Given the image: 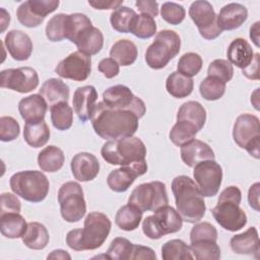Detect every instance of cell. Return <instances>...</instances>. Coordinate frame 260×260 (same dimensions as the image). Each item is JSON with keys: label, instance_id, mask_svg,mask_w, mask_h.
Returning a JSON list of instances; mask_svg holds the SVG:
<instances>
[{"label": "cell", "instance_id": "f546056e", "mask_svg": "<svg viewBox=\"0 0 260 260\" xmlns=\"http://www.w3.org/2000/svg\"><path fill=\"white\" fill-rule=\"evenodd\" d=\"M50 129L45 120L38 122H26L23 128L25 142L35 148L44 146L50 139Z\"/></svg>", "mask_w": 260, "mask_h": 260}, {"label": "cell", "instance_id": "6125c7cd", "mask_svg": "<svg viewBox=\"0 0 260 260\" xmlns=\"http://www.w3.org/2000/svg\"><path fill=\"white\" fill-rule=\"evenodd\" d=\"M259 24H260V22L256 21L250 27V39L253 41V43L255 44L256 47H259V38H260V35H259V31H260Z\"/></svg>", "mask_w": 260, "mask_h": 260}, {"label": "cell", "instance_id": "5b68a950", "mask_svg": "<svg viewBox=\"0 0 260 260\" xmlns=\"http://www.w3.org/2000/svg\"><path fill=\"white\" fill-rule=\"evenodd\" d=\"M101 154L110 165L131 166L146 161V146L135 136L108 140L101 149Z\"/></svg>", "mask_w": 260, "mask_h": 260}, {"label": "cell", "instance_id": "94428289", "mask_svg": "<svg viewBox=\"0 0 260 260\" xmlns=\"http://www.w3.org/2000/svg\"><path fill=\"white\" fill-rule=\"evenodd\" d=\"M47 259H62V260H70L71 259V256L64 250H61V249H57V250H54L52 251L48 256H47Z\"/></svg>", "mask_w": 260, "mask_h": 260}, {"label": "cell", "instance_id": "d6a6232c", "mask_svg": "<svg viewBox=\"0 0 260 260\" xmlns=\"http://www.w3.org/2000/svg\"><path fill=\"white\" fill-rule=\"evenodd\" d=\"M138 56L136 45L130 40L117 41L110 50V57L121 66L133 64Z\"/></svg>", "mask_w": 260, "mask_h": 260}, {"label": "cell", "instance_id": "52a82bcc", "mask_svg": "<svg viewBox=\"0 0 260 260\" xmlns=\"http://www.w3.org/2000/svg\"><path fill=\"white\" fill-rule=\"evenodd\" d=\"M180 49V36L174 30L162 29L155 35L153 43L146 50V64L152 69H161L179 54Z\"/></svg>", "mask_w": 260, "mask_h": 260}, {"label": "cell", "instance_id": "4316f807", "mask_svg": "<svg viewBox=\"0 0 260 260\" xmlns=\"http://www.w3.org/2000/svg\"><path fill=\"white\" fill-rule=\"evenodd\" d=\"M40 94L45 99L49 107L59 103H68L69 86L58 78H50L46 80L39 89Z\"/></svg>", "mask_w": 260, "mask_h": 260}, {"label": "cell", "instance_id": "db71d44e", "mask_svg": "<svg viewBox=\"0 0 260 260\" xmlns=\"http://www.w3.org/2000/svg\"><path fill=\"white\" fill-rule=\"evenodd\" d=\"M119 66L120 65L110 57V58L102 59L99 63L98 68H99V71L102 72L106 78H113L119 74V71H120Z\"/></svg>", "mask_w": 260, "mask_h": 260}, {"label": "cell", "instance_id": "680465c9", "mask_svg": "<svg viewBox=\"0 0 260 260\" xmlns=\"http://www.w3.org/2000/svg\"><path fill=\"white\" fill-rule=\"evenodd\" d=\"M259 190H260V183L257 182L250 187L249 193H248L249 204L256 211H259Z\"/></svg>", "mask_w": 260, "mask_h": 260}, {"label": "cell", "instance_id": "7dc6e473", "mask_svg": "<svg viewBox=\"0 0 260 260\" xmlns=\"http://www.w3.org/2000/svg\"><path fill=\"white\" fill-rule=\"evenodd\" d=\"M208 76H213L223 81L224 83L229 82L234 76L233 65L224 59H215L213 60L207 69Z\"/></svg>", "mask_w": 260, "mask_h": 260}, {"label": "cell", "instance_id": "44dd1931", "mask_svg": "<svg viewBox=\"0 0 260 260\" xmlns=\"http://www.w3.org/2000/svg\"><path fill=\"white\" fill-rule=\"evenodd\" d=\"M4 45L10 56L16 61L27 60L32 53V42L29 36L22 30L8 31L4 39Z\"/></svg>", "mask_w": 260, "mask_h": 260}, {"label": "cell", "instance_id": "74e56055", "mask_svg": "<svg viewBox=\"0 0 260 260\" xmlns=\"http://www.w3.org/2000/svg\"><path fill=\"white\" fill-rule=\"evenodd\" d=\"M161 257L164 260H192L194 259L190 246L179 239L166 242L161 246Z\"/></svg>", "mask_w": 260, "mask_h": 260}, {"label": "cell", "instance_id": "e7e4bbea", "mask_svg": "<svg viewBox=\"0 0 260 260\" xmlns=\"http://www.w3.org/2000/svg\"><path fill=\"white\" fill-rule=\"evenodd\" d=\"M258 92H259V88H256V90L252 93L251 95V103L254 105L255 109L258 111L259 110V103H258Z\"/></svg>", "mask_w": 260, "mask_h": 260}, {"label": "cell", "instance_id": "ee69618b", "mask_svg": "<svg viewBox=\"0 0 260 260\" xmlns=\"http://www.w3.org/2000/svg\"><path fill=\"white\" fill-rule=\"evenodd\" d=\"M199 92L206 101H216L225 92V83L213 76L205 77L199 85Z\"/></svg>", "mask_w": 260, "mask_h": 260}, {"label": "cell", "instance_id": "4dcf8cb0", "mask_svg": "<svg viewBox=\"0 0 260 260\" xmlns=\"http://www.w3.org/2000/svg\"><path fill=\"white\" fill-rule=\"evenodd\" d=\"M27 223L24 217L17 212H9L0 215V231L5 238H21L25 233Z\"/></svg>", "mask_w": 260, "mask_h": 260}, {"label": "cell", "instance_id": "7402d4cb", "mask_svg": "<svg viewBox=\"0 0 260 260\" xmlns=\"http://www.w3.org/2000/svg\"><path fill=\"white\" fill-rule=\"evenodd\" d=\"M247 18L248 10L244 5L240 3H229L216 15V22L221 30H233L239 28Z\"/></svg>", "mask_w": 260, "mask_h": 260}, {"label": "cell", "instance_id": "484cf974", "mask_svg": "<svg viewBox=\"0 0 260 260\" xmlns=\"http://www.w3.org/2000/svg\"><path fill=\"white\" fill-rule=\"evenodd\" d=\"M79 52L91 56L98 54L104 46V36L101 29L93 25L81 30L72 42Z\"/></svg>", "mask_w": 260, "mask_h": 260}, {"label": "cell", "instance_id": "9a60e30c", "mask_svg": "<svg viewBox=\"0 0 260 260\" xmlns=\"http://www.w3.org/2000/svg\"><path fill=\"white\" fill-rule=\"evenodd\" d=\"M59 0H28L19 5L16 10L18 21L26 27H37L45 17L59 6Z\"/></svg>", "mask_w": 260, "mask_h": 260}, {"label": "cell", "instance_id": "2e32d148", "mask_svg": "<svg viewBox=\"0 0 260 260\" xmlns=\"http://www.w3.org/2000/svg\"><path fill=\"white\" fill-rule=\"evenodd\" d=\"M1 87L26 93L36 89L39 85V75L31 67L9 68L0 73Z\"/></svg>", "mask_w": 260, "mask_h": 260}, {"label": "cell", "instance_id": "ac0fdd59", "mask_svg": "<svg viewBox=\"0 0 260 260\" xmlns=\"http://www.w3.org/2000/svg\"><path fill=\"white\" fill-rule=\"evenodd\" d=\"M147 172L146 161L131 166H121L119 169L113 170L108 178L107 184L114 192H125L133 184L135 179Z\"/></svg>", "mask_w": 260, "mask_h": 260}, {"label": "cell", "instance_id": "8fae6325", "mask_svg": "<svg viewBox=\"0 0 260 260\" xmlns=\"http://www.w3.org/2000/svg\"><path fill=\"white\" fill-rule=\"evenodd\" d=\"M128 203L136 206L142 212H154L159 207L169 203L166 185L159 181L140 184L131 192Z\"/></svg>", "mask_w": 260, "mask_h": 260}, {"label": "cell", "instance_id": "30bf717a", "mask_svg": "<svg viewBox=\"0 0 260 260\" xmlns=\"http://www.w3.org/2000/svg\"><path fill=\"white\" fill-rule=\"evenodd\" d=\"M58 202L61 215L67 222L79 221L86 212L83 190L76 182L69 181L60 187Z\"/></svg>", "mask_w": 260, "mask_h": 260}, {"label": "cell", "instance_id": "9c48e42d", "mask_svg": "<svg viewBox=\"0 0 260 260\" xmlns=\"http://www.w3.org/2000/svg\"><path fill=\"white\" fill-rule=\"evenodd\" d=\"M233 138L239 147L245 148L248 153L260 157V122L258 117L252 114L240 115L233 127Z\"/></svg>", "mask_w": 260, "mask_h": 260}, {"label": "cell", "instance_id": "83f0119b", "mask_svg": "<svg viewBox=\"0 0 260 260\" xmlns=\"http://www.w3.org/2000/svg\"><path fill=\"white\" fill-rule=\"evenodd\" d=\"M228 61L232 65L244 69L252 61L254 57V52L251 45L242 38H238L232 41L228 48Z\"/></svg>", "mask_w": 260, "mask_h": 260}, {"label": "cell", "instance_id": "be15d7a7", "mask_svg": "<svg viewBox=\"0 0 260 260\" xmlns=\"http://www.w3.org/2000/svg\"><path fill=\"white\" fill-rule=\"evenodd\" d=\"M1 13H2L1 19H0L1 25H2V27H1V32H3V31L5 30V28H6V26L9 25V22H10V15H9V13H8L4 8H1Z\"/></svg>", "mask_w": 260, "mask_h": 260}, {"label": "cell", "instance_id": "d4e9b609", "mask_svg": "<svg viewBox=\"0 0 260 260\" xmlns=\"http://www.w3.org/2000/svg\"><path fill=\"white\" fill-rule=\"evenodd\" d=\"M48 110V104L39 93L23 98L18 103V111L25 122H38L45 118Z\"/></svg>", "mask_w": 260, "mask_h": 260}, {"label": "cell", "instance_id": "836d02e7", "mask_svg": "<svg viewBox=\"0 0 260 260\" xmlns=\"http://www.w3.org/2000/svg\"><path fill=\"white\" fill-rule=\"evenodd\" d=\"M177 120L190 122L200 131L206 122V111L200 103L196 101H189L179 108Z\"/></svg>", "mask_w": 260, "mask_h": 260}, {"label": "cell", "instance_id": "5bb4252c", "mask_svg": "<svg viewBox=\"0 0 260 260\" xmlns=\"http://www.w3.org/2000/svg\"><path fill=\"white\" fill-rule=\"evenodd\" d=\"M103 102L110 108H119L133 111L142 118L146 113L144 102L134 95L131 89L123 84H117L108 87L103 92Z\"/></svg>", "mask_w": 260, "mask_h": 260}, {"label": "cell", "instance_id": "c3c4849f", "mask_svg": "<svg viewBox=\"0 0 260 260\" xmlns=\"http://www.w3.org/2000/svg\"><path fill=\"white\" fill-rule=\"evenodd\" d=\"M160 15L170 24H180L186 15L185 8L175 2H165L160 8Z\"/></svg>", "mask_w": 260, "mask_h": 260}, {"label": "cell", "instance_id": "d590c367", "mask_svg": "<svg viewBox=\"0 0 260 260\" xmlns=\"http://www.w3.org/2000/svg\"><path fill=\"white\" fill-rule=\"evenodd\" d=\"M142 211L132 204H126L119 208L115 216L117 226L123 231L131 232L136 230L142 219Z\"/></svg>", "mask_w": 260, "mask_h": 260}, {"label": "cell", "instance_id": "bcb514c9", "mask_svg": "<svg viewBox=\"0 0 260 260\" xmlns=\"http://www.w3.org/2000/svg\"><path fill=\"white\" fill-rule=\"evenodd\" d=\"M202 64H203V61L199 54L189 52L184 54L179 59L177 69H178V72H180L181 74L187 77H192L199 73V71L202 68Z\"/></svg>", "mask_w": 260, "mask_h": 260}, {"label": "cell", "instance_id": "e575fe53", "mask_svg": "<svg viewBox=\"0 0 260 260\" xmlns=\"http://www.w3.org/2000/svg\"><path fill=\"white\" fill-rule=\"evenodd\" d=\"M194 87V81L178 71L171 73L166 80L167 91L174 98L183 99L191 94Z\"/></svg>", "mask_w": 260, "mask_h": 260}, {"label": "cell", "instance_id": "11a10c76", "mask_svg": "<svg viewBox=\"0 0 260 260\" xmlns=\"http://www.w3.org/2000/svg\"><path fill=\"white\" fill-rule=\"evenodd\" d=\"M141 14L155 17L158 14V3L154 0H137L135 3Z\"/></svg>", "mask_w": 260, "mask_h": 260}, {"label": "cell", "instance_id": "7bdbcfd3", "mask_svg": "<svg viewBox=\"0 0 260 260\" xmlns=\"http://www.w3.org/2000/svg\"><path fill=\"white\" fill-rule=\"evenodd\" d=\"M130 32L139 39H149L156 32V23L149 15L136 14L131 23Z\"/></svg>", "mask_w": 260, "mask_h": 260}, {"label": "cell", "instance_id": "6f0895ef", "mask_svg": "<svg viewBox=\"0 0 260 260\" xmlns=\"http://www.w3.org/2000/svg\"><path fill=\"white\" fill-rule=\"evenodd\" d=\"M136 259L155 260L156 254L149 247H145V246H141V245H134L131 260H136Z\"/></svg>", "mask_w": 260, "mask_h": 260}, {"label": "cell", "instance_id": "e0dca14e", "mask_svg": "<svg viewBox=\"0 0 260 260\" xmlns=\"http://www.w3.org/2000/svg\"><path fill=\"white\" fill-rule=\"evenodd\" d=\"M55 72L62 78L84 81L91 72L90 56L79 51L73 52L58 63Z\"/></svg>", "mask_w": 260, "mask_h": 260}, {"label": "cell", "instance_id": "7c38bea8", "mask_svg": "<svg viewBox=\"0 0 260 260\" xmlns=\"http://www.w3.org/2000/svg\"><path fill=\"white\" fill-rule=\"evenodd\" d=\"M189 16L197 26L201 37L206 40H214L222 32L217 25L215 11L208 1H194L189 8Z\"/></svg>", "mask_w": 260, "mask_h": 260}, {"label": "cell", "instance_id": "91938a15", "mask_svg": "<svg viewBox=\"0 0 260 260\" xmlns=\"http://www.w3.org/2000/svg\"><path fill=\"white\" fill-rule=\"evenodd\" d=\"M88 4L95 9L104 10V9H117L118 7L122 6V1H88Z\"/></svg>", "mask_w": 260, "mask_h": 260}, {"label": "cell", "instance_id": "681fc988", "mask_svg": "<svg viewBox=\"0 0 260 260\" xmlns=\"http://www.w3.org/2000/svg\"><path fill=\"white\" fill-rule=\"evenodd\" d=\"M20 127L18 122L10 117L3 116L0 118V139L3 142H8L16 139L19 135Z\"/></svg>", "mask_w": 260, "mask_h": 260}, {"label": "cell", "instance_id": "b9f144b4", "mask_svg": "<svg viewBox=\"0 0 260 260\" xmlns=\"http://www.w3.org/2000/svg\"><path fill=\"white\" fill-rule=\"evenodd\" d=\"M135 16L136 12L133 9L122 5L111 13L110 22L115 30L118 32L126 34L130 32V26Z\"/></svg>", "mask_w": 260, "mask_h": 260}, {"label": "cell", "instance_id": "ba28073f", "mask_svg": "<svg viewBox=\"0 0 260 260\" xmlns=\"http://www.w3.org/2000/svg\"><path fill=\"white\" fill-rule=\"evenodd\" d=\"M183 219L179 212L172 206L164 205L146 216L142 221L143 234L151 239L158 240L168 234H174L182 229Z\"/></svg>", "mask_w": 260, "mask_h": 260}, {"label": "cell", "instance_id": "ab89813d", "mask_svg": "<svg viewBox=\"0 0 260 260\" xmlns=\"http://www.w3.org/2000/svg\"><path fill=\"white\" fill-rule=\"evenodd\" d=\"M190 250L197 260H217L220 258V248L215 241L199 240L191 242Z\"/></svg>", "mask_w": 260, "mask_h": 260}, {"label": "cell", "instance_id": "277c9868", "mask_svg": "<svg viewBox=\"0 0 260 260\" xmlns=\"http://www.w3.org/2000/svg\"><path fill=\"white\" fill-rule=\"evenodd\" d=\"M242 192L237 186L226 187L219 195L217 204L211 209L216 222L226 231L237 232L247 223V215L240 207Z\"/></svg>", "mask_w": 260, "mask_h": 260}, {"label": "cell", "instance_id": "f35d334b", "mask_svg": "<svg viewBox=\"0 0 260 260\" xmlns=\"http://www.w3.org/2000/svg\"><path fill=\"white\" fill-rule=\"evenodd\" d=\"M53 126L60 131L68 130L73 123V110L68 103H59L50 107Z\"/></svg>", "mask_w": 260, "mask_h": 260}, {"label": "cell", "instance_id": "9f6ffc18", "mask_svg": "<svg viewBox=\"0 0 260 260\" xmlns=\"http://www.w3.org/2000/svg\"><path fill=\"white\" fill-rule=\"evenodd\" d=\"M259 61H260V54L256 53L254 54V57L251 61V63L244 69H242V73L248 78L252 80H258L259 79Z\"/></svg>", "mask_w": 260, "mask_h": 260}, {"label": "cell", "instance_id": "3957f363", "mask_svg": "<svg viewBox=\"0 0 260 260\" xmlns=\"http://www.w3.org/2000/svg\"><path fill=\"white\" fill-rule=\"evenodd\" d=\"M177 211L182 219L189 223L200 221L205 215V202L197 184L188 176L181 175L172 182Z\"/></svg>", "mask_w": 260, "mask_h": 260}, {"label": "cell", "instance_id": "d6986e66", "mask_svg": "<svg viewBox=\"0 0 260 260\" xmlns=\"http://www.w3.org/2000/svg\"><path fill=\"white\" fill-rule=\"evenodd\" d=\"M96 100L98 91L92 85H84L75 89L72 99L73 110L82 123L91 118Z\"/></svg>", "mask_w": 260, "mask_h": 260}, {"label": "cell", "instance_id": "f5cc1de1", "mask_svg": "<svg viewBox=\"0 0 260 260\" xmlns=\"http://www.w3.org/2000/svg\"><path fill=\"white\" fill-rule=\"evenodd\" d=\"M0 215L9 213V212H20L21 204L19 199L11 193H2L1 194V203H0Z\"/></svg>", "mask_w": 260, "mask_h": 260}, {"label": "cell", "instance_id": "4fadbf2b", "mask_svg": "<svg viewBox=\"0 0 260 260\" xmlns=\"http://www.w3.org/2000/svg\"><path fill=\"white\" fill-rule=\"evenodd\" d=\"M193 177L204 197H213L217 194L222 182V169L214 160L208 159L194 166Z\"/></svg>", "mask_w": 260, "mask_h": 260}, {"label": "cell", "instance_id": "60d3db41", "mask_svg": "<svg viewBox=\"0 0 260 260\" xmlns=\"http://www.w3.org/2000/svg\"><path fill=\"white\" fill-rule=\"evenodd\" d=\"M198 132V128L192 123L184 120H177L170 131V139L175 145L182 146L186 142L194 139Z\"/></svg>", "mask_w": 260, "mask_h": 260}, {"label": "cell", "instance_id": "1f68e13d", "mask_svg": "<svg viewBox=\"0 0 260 260\" xmlns=\"http://www.w3.org/2000/svg\"><path fill=\"white\" fill-rule=\"evenodd\" d=\"M65 156L61 148L55 145L46 146L38 155V165L44 172H58L64 165Z\"/></svg>", "mask_w": 260, "mask_h": 260}, {"label": "cell", "instance_id": "f907efd6", "mask_svg": "<svg viewBox=\"0 0 260 260\" xmlns=\"http://www.w3.org/2000/svg\"><path fill=\"white\" fill-rule=\"evenodd\" d=\"M199 240H211L216 242L217 240L216 229L207 221L196 223L190 232V241L195 242Z\"/></svg>", "mask_w": 260, "mask_h": 260}, {"label": "cell", "instance_id": "8d00e7d4", "mask_svg": "<svg viewBox=\"0 0 260 260\" xmlns=\"http://www.w3.org/2000/svg\"><path fill=\"white\" fill-rule=\"evenodd\" d=\"M69 14L54 15L46 25V37L51 42H60L68 37Z\"/></svg>", "mask_w": 260, "mask_h": 260}, {"label": "cell", "instance_id": "7a4b0ae2", "mask_svg": "<svg viewBox=\"0 0 260 260\" xmlns=\"http://www.w3.org/2000/svg\"><path fill=\"white\" fill-rule=\"evenodd\" d=\"M111 226V220L105 213L90 212L84 219L83 229H74L67 233L66 244L75 251L95 250L107 240Z\"/></svg>", "mask_w": 260, "mask_h": 260}, {"label": "cell", "instance_id": "f1b7e54d", "mask_svg": "<svg viewBox=\"0 0 260 260\" xmlns=\"http://www.w3.org/2000/svg\"><path fill=\"white\" fill-rule=\"evenodd\" d=\"M23 244L32 250H42L49 244L50 236L47 228L38 221L27 223V228L21 237Z\"/></svg>", "mask_w": 260, "mask_h": 260}, {"label": "cell", "instance_id": "603a6c76", "mask_svg": "<svg viewBox=\"0 0 260 260\" xmlns=\"http://www.w3.org/2000/svg\"><path fill=\"white\" fill-rule=\"evenodd\" d=\"M181 158L186 166L194 167L200 161L214 159L215 155L207 143L192 139L181 146Z\"/></svg>", "mask_w": 260, "mask_h": 260}, {"label": "cell", "instance_id": "816d5d0a", "mask_svg": "<svg viewBox=\"0 0 260 260\" xmlns=\"http://www.w3.org/2000/svg\"><path fill=\"white\" fill-rule=\"evenodd\" d=\"M91 20L83 13L69 14V28L67 39L72 43L76 36L84 28L91 26Z\"/></svg>", "mask_w": 260, "mask_h": 260}, {"label": "cell", "instance_id": "6da1fadb", "mask_svg": "<svg viewBox=\"0 0 260 260\" xmlns=\"http://www.w3.org/2000/svg\"><path fill=\"white\" fill-rule=\"evenodd\" d=\"M139 119L133 111L110 108L104 102L94 106L90 118L94 132L107 140L133 136L138 129Z\"/></svg>", "mask_w": 260, "mask_h": 260}, {"label": "cell", "instance_id": "f6af8a7d", "mask_svg": "<svg viewBox=\"0 0 260 260\" xmlns=\"http://www.w3.org/2000/svg\"><path fill=\"white\" fill-rule=\"evenodd\" d=\"M134 245L126 238H115L107 251L108 259L130 260L132 257Z\"/></svg>", "mask_w": 260, "mask_h": 260}, {"label": "cell", "instance_id": "ffe728a7", "mask_svg": "<svg viewBox=\"0 0 260 260\" xmlns=\"http://www.w3.org/2000/svg\"><path fill=\"white\" fill-rule=\"evenodd\" d=\"M73 177L80 182L93 180L100 172V162L95 155L89 152L76 153L70 162Z\"/></svg>", "mask_w": 260, "mask_h": 260}, {"label": "cell", "instance_id": "8992f818", "mask_svg": "<svg viewBox=\"0 0 260 260\" xmlns=\"http://www.w3.org/2000/svg\"><path fill=\"white\" fill-rule=\"evenodd\" d=\"M9 185L14 194L32 203L43 201L50 189L47 176L40 171L17 172L11 176Z\"/></svg>", "mask_w": 260, "mask_h": 260}, {"label": "cell", "instance_id": "cb8c5ba5", "mask_svg": "<svg viewBox=\"0 0 260 260\" xmlns=\"http://www.w3.org/2000/svg\"><path fill=\"white\" fill-rule=\"evenodd\" d=\"M230 246L237 254L254 255L258 258L260 247L257 229L255 226H251L244 233L233 236L230 241Z\"/></svg>", "mask_w": 260, "mask_h": 260}]
</instances>
